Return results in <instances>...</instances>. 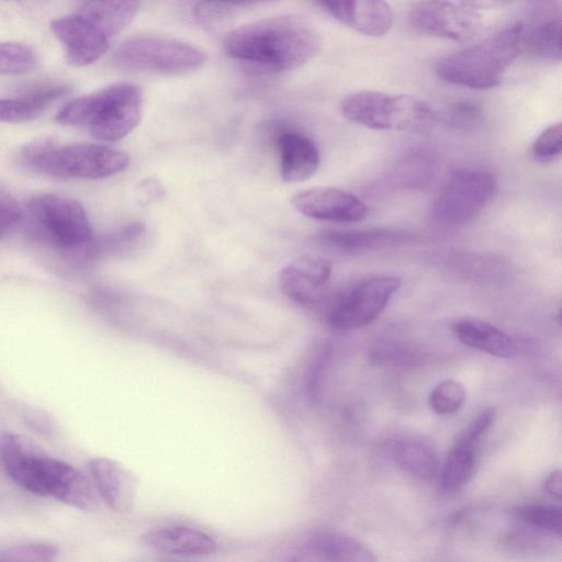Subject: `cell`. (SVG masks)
<instances>
[{"instance_id":"cell-1","label":"cell","mask_w":562,"mask_h":562,"mask_svg":"<svg viewBox=\"0 0 562 562\" xmlns=\"http://www.w3.org/2000/svg\"><path fill=\"white\" fill-rule=\"evenodd\" d=\"M0 464L15 484L32 494L49 496L85 512L98 507V494L86 474L49 456L21 434H0Z\"/></svg>"},{"instance_id":"cell-2","label":"cell","mask_w":562,"mask_h":562,"mask_svg":"<svg viewBox=\"0 0 562 562\" xmlns=\"http://www.w3.org/2000/svg\"><path fill=\"white\" fill-rule=\"evenodd\" d=\"M317 32L289 15L257 20L228 32L223 48L233 59L272 71L293 70L319 50Z\"/></svg>"},{"instance_id":"cell-3","label":"cell","mask_w":562,"mask_h":562,"mask_svg":"<svg viewBox=\"0 0 562 562\" xmlns=\"http://www.w3.org/2000/svg\"><path fill=\"white\" fill-rule=\"evenodd\" d=\"M143 115V92L133 83H115L68 102L56 116L64 125L87 130L103 142L130 134Z\"/></svg>"},{"instance_id":"cell-4","label":"cell","mask_w":562,"mask_h":562,"mask_svg":"<svg viewBox=\"0 0 562 562\" xmlns=\"http://www.w3.org/2000/svg\"><path fill=\"white\" fill-rule=\"evenodd\" d=\"M521 53V25L518 22L445 56L437 63L436 74L451 85L491 89L503 81L507 69Z\"/></svg>"},{"instance_id":"cell-5","label":"cell","mask_w":562,"mask_h":562,"mask_svg":"<svg viewBox=\"0 0 562 562\" xmlns=\"http://www.w3.org/2000/svg\"><path fill=\"white\" fill-rule=\"evenodd\" d=\"M23 166L55 178L102 179L130 164L126 153L98 144L57 146L49 140L31 143L20 153Z\"/></svg>"},{"instance_id":"cell-6","label":"cell","mask_w":562,"mask_h":562,"mask_svg":"<svg viewBox=\"0 0 562 562\" xmlns=\"http://www.w3.org/2000/svg\"><path fill=\"white\" fill-rule=\"evenodd\" d=\"M350 122L375 131L423 132L437 121V113L425 100L403 93L362 90L340 103Z\"/></svg>"},{"instance_id":"cell-7","label":"cell","mask_w":562,"mask_h":562,"mask_svg":"<svg viewBox=\"0 0 562 562\" xmlns=\"http://www.w3.org/2000/svg\"><path fill=\"white\" fill-rule=\"evenodd\" d=\"M26 215L40 239L66 254L86 258L94 236L78 201L56 194H38L29 200Z\"/></svg>"},{"instance_id":"cell-8","label":"cell","mask_w":562,"mask_h":562,"mask_svg":"<svg viewBox=\"0 0 562 562\" xmlns=\"http://www.w3.org/2000/svg\"><path fill=\"white\" fill-rule=\"evenodd\" d=\"M497 179L488 170L460 168L446 180L430 207V220L442 227L467 224L493 200Z\"/></svg>"},{"instance_id":"cell-9","label":"cell","mask_w":562,"mask_h":562,"mask_svg":"<svg viewBox=\"0 0 562 562\" xmlns=\"http://www.w3.org/2000/svg\"><path fill=\"white\" fill-rule=\"evenodd\" d=\"M113 66L124 70L179 74L199 68L205 55L182 41L159 35H137L124 41L112 54Z\"/></svg>"},{"instance_id":"cell-10","label":"cell","mask_w":562,"mask_h":562,"mask_svg":"<svg viewBox=\"0 0 562 562\" xmlns=\"http://www.w3.org/2000/svg\"><path fill=\"white\" fill-rule=\"evenodd\" d=\"M400 286L401 280L393 276L364 279L328 305L327 323L339 330L364 327L379 317Z\"/></svg>"},{"instance_id":"cell-11","label":"cell","mask_w":562,"mask_h":562,"mask_svg":"<svg viewBox=\"0 0 562 562\" xmlns=\"http://www.w3.org/2000/svg\"><path fill=\"white\" fill-rule=\"evenodd\" d=\"M417 33L463 42L482 26V14L475 2L422 1L415 3L407 18Z\"/></svg>"},{"instance_id":"cell-12","label":"cell","mask_w":562,"mask_h":562,"mask_svg":"<svg viewBox=\"0 0 562 562\" xmlns=\"http://www.w3.org/2000/svg\"><path fill=\"white\" fill-rule=\"evenodd\" d=\"M304 216L335 223H356L367 217L368 206L357 195L334 187L303 190L292 199Z\"/></svg>"},{"instance_id":"cell-13","label":"cell","mask_w":562,"mask_h":562,"mask_svg":"<svg viewBox=\"0 0 562 562\" xmlns=\"http://www.w3.org/2000/svg\"><path fill=\"white\" fill-rule=\"evenodd\" d=\"M50 29L64 45L68 61L77 67L98 60L110 46L111 38L78 13L52 21Z\"/></svg>"},{"instance_id":"cell-14","label":"cell","mask_w":562,"mask_h":562,"mask_svg":"<svg viewBox=\"0 0 562 562\" xmlns=\"http://www.w3.org/2000/svg\"><path fill=\"white\" fill-rule=\"evenodd\" d=\"M330 263L317 256H302L285 266L279 274L282 293L300 305L318 302L330 278Z\"/></svg>"},{"instance_id":"cell-15","label":"cell","mask_w":562,"mask_h":562,"mask_svg":"<svg viewBox=\"0 0 562 562\" xmlns=\"http://www.w3.org/2000/svg\"><path fill=\"white\" fill-rule=\"evenodd\" d=\"M521 25L522 52L560 60L561 57V9L560 2L537 3L530 18Z\"/></svg>"},{"instance_id":"cell-16","label":"cell","mask_w":562,"mask_h":562,"mask_svg":"<svg viewBox=\"0 0 562 562\" xmlns=\"http://www.w3.org/2000/svg\"><path fill=\"white\" fill-rule=\"evenodd\" d=\"M317 4L342 24L367 36H382L393 24L392 9L381 0H326Z\"/></svg>"},{"instance_id":"cell-17","label":"cell","mask_w":562,"mask_h":562,"mask_svg":"<svg viewBox=\"0 0 562 562\" xmlns=\"http://www.w3.org/2000/svg\"><path fill=\"white\" fill-rule=\"evenodd\" d=\"M88 467L94 490L109 508L124 513L133 507L136 482L124 467L109 458H93Z\"/></svg>"},{"instance_id":"cell-18","label":"cell","mask_w":562,"mask_h":562,"mask_svg":"<svg viewBox=\"0 0 562 562\" xmlns=\"http://www.w3.org/2000/svg\"><path fill=\"white\" fill-rule=\"evenodd\" d=\"M276 144L280 154V169L283 181L302 182L311 178L319 166V151L307 135L295 130H281Z\"/></svg>"},{"instance_id":"cell-19","label":"cell","mask_w":562,"mask_h":562,"mask_svg":"<svg viewBox=\"0 0 562 562\" xmlns=\"http://www.w3.org/2000/svg\"><path fill=\"white\" fill-rule=\"evenodd\" d=\"M415 236L393 228H367L355 231H327L318 234V244L345 252L380 250L407 245Z\"/></svg>"},{"instance_id":"cell-20","label":"cell","mask_w":562,"mask_h":562,"mask_svg":"<svg viewBox=\"0 0 562 562\" xmlns=\"http://www.w3.org/2000/svg\"><path fill=\"white\" fill-rule=\"evenodd\" d=\"M140 541L154 550L183 557L209 555L217 549V543L207 533L186 526L150 530L142 536Z\"/></svg>"},{"instance_id":"cell-21","label":"cell","mask_w":562,"mask_h":562,"mask_svg":"<svg viewBox=\"0 0 562 562\" xmlns=\"http://www.w3.org/2000/svg\"><path fill=\"white\" fill-rule=\"evenodd\" d=\"M437 172V156L427 148H414L395 161L382 179V186L395 190H419L428 187Z\"/></svg>"},{"instance_id":"cell-22","label":"cell","mask_w":562,"mask_h":562,"mask_svg":"<svg viewBox=\"0 0 562 562\" xmlns=\"http://www.w3.org/2000/svg\"><path fill=\"white\" fill-rule=\"evenodd\" d=\"M69 91L68 85L46 83L19 98L0 99V122L21 123L34 120Z\"/></svg>"},{"instance_id":"cell-23","label":"cell","mask_w":562,"mask_h":562,"mask_svg":"<svg viewBox=\"0 0 562 562\" xmlns=\"http://www.w3.org/2000/svg\"><path fill=\"white\" fill-rule=\"evenodd\" d=\"M456 338L463 345L498 358L516 353L513 339L496 326L479 319H461L452 325Z\"/></svg>"},{"instance_id":"cell-24","label":"cell","mask_w":562,"mask_h":562,"mask_svg":"<svg viewBox=\"0 0 562 562\" xmlns=\"http://www.w3.org/2000/svg\"><path fill=\"white\" fill-rule=\"evenodd\" d=\"M305 555L317 562H375L373 553L366 546L336 532L315 535L306 544Z\"/></svg>"},{"instance_id":"cell-25","label":"cell","mask_w":562,"mask_h":562,"mask_svg":"<svg viewBox=\"0 0 562 562\" xmlns=\"http://www.w3.org/2000/svg\"><path fill=\"white\" fill-rule=\"evenodd\" d=\"M140 4L139 1H87L79 4L76 13L112 40L133 22Z\"/></svg>"},{"instance_id":"cell-26","label":"cell","mask_w":562,"mask_h":562,"mask_svg":"<svg viewBox=\"0 0 562 562\" xmlns=\"http://www.w3.org/2000/svg\"><path fill=\"white\" fill-rule=\"evenodd\" d=\"M392 456L402 471L418 480H430L438 473L437 453L423 440L414 438L397 440L392 446Z\"/></svg>"},{"instance_id":"cell-27","label":"cell","mask_w":562,"mask_h":562,"mask_svg":"<svg viewBox=\"0 0 562 562\" xmlns=\"http://www.w3.org/2000/svg\"><path fill=\"white\" fill-rule=\"evenodd\" d=\"M476 461V446L454 440L437 473L439 488L445 493L461 490L471 481Z\"/></svg>"},{"instance_id":"cell-28","label":"cell","mask_w":562,"mask_h":562,"mask_svg":"<svg viewBox=\"0 0 562 562\" xmlns=\"http://www.w3.org/2000/svg\"><path fill=\"white\" fill-rule=\"evenodd\" d=\"M514 516L525 525L555 536L561 535V508L553 504H522L513 510Z\"/></svg>"},{"instance_id":"cell-29","label":"cell","mask_w":562,"mask_h":562,"mask_svg":"<svg viewBox=\"0 0 562 562\" xmlns=\"http://www.w3.org/2000/svg\"><path fill=\"white\" fill-rule=\"evenodd\" d=\"M36 65L33 47L21 42L0 43V74L21 75L31 71Z\"/></svg>"},{"instance_id":"cell-30","label":"cell","mask_w":562,"mask_h":562,"mask_svg":"<svg viewBox=\"0 0 562 562\" xmlns=\"http://www.w3.org/2000/svg\"><path fill=\"white\" fill-rule=\"evenodd\" d=\"M254 2H199L193 7V18L205 29H215L237 15Z\"/></svg>"},{"instance_id":"cell-31","label":"cell","mask_w":562,"mask_h":562,"mask_svg":"<svg viewBox=\"0 0 562 562\" xmlns=\"http://www.w3.org/2000/svg\"><path fill=\"white\" fill-rule=\"evenodd\" d=\"M465 401L463 385L452 379L439 382L430 392L428 404L438 415H449L461 408Z\"/></svg>"},{"instance_id":"cell-32","label":"cell","mask_w":562,"mask_h":562,"mask_svg":"<svg viewBox=\"0 0 562 562\" xmlns=\"http://www.w3.org/2000/svg\"><path fill=\"white\" fill-rule=\"evenodd\" d=\"M57 548L46 542H29L8 547L0 553V562H55Z\"/></svg>"},{"instance_id":"cell-33","label":"cell","mask_w":562,"mask_h":562,"mask_svg":"<svg viewBox=\"0 0 562 562\" xmlns=\"http://www.w3.org/2000/svg\"><path fill=\"white\" fill-rule=\"evenodd\" d=\"M562 125L553 123L544 128L535 139L531 146V155L539 164H550L560 157L561 154Z\"/></svg>"},{"instance_id":"cell-34","label":"cell","mask_w":562,"mask_h":562,"mask_svg":"<svg viewBox=\"0 0 562 562\" xmlns=\"http://www.w3.org/2000/svg\"><path fill=\"white\" fill-rule=\"evenodd\" d=\"M482 109L471 102L462 101L454 103L446 114L449 125L458 130L474 127L482 119Z\"/></svg>"},{"instance_id":"cell-35","label":"cell","mask_w":562,"mask_h":562,"mask_svg":"<svg viewBox=\"0 0 562 562\" xmlns=\"http://www.w3.org/2000/svg\"><path fill=\"white\" fill-rule=\"evenodd\" d=\"M495 419V409L486 407L477 413L470 423L458 434L456 440L476 446L482 436L488 430Z\"/></svg>"},{"instance_id":"cell-36","label":"cell","mask_w":562,"mask_h":562,"mask_svg":"<svg viewBox=\"0 0 562 562\" xmlns=\"http://www.w3.org/2000/svg\"><path fill=\"white\" fill-rule=\"evenodd\" d=\"M22 210L8 193L0 191V237L12 228L21 218Z\"/></svg>"},{"instance_id":"cell-37","label":"cell","mask_w":562,"mask_h":562,"mask_svg":"<svg viewBox=\"0 0 562 562\" xmlns=\"http://www.w3.org/2000/svg\"><path fill=\"white\" fill-rule=\"evenodd\" d=\"M372 357L380 363H407L409 359L416 356H413L408 349L404 347H398L394 344L391 345H382L374 349Z\"/></svg>"},{"instance_id":"cell-38","label":"cell","mask_w":562,"mask_h":562,"mask_svg":"<svg viewBox=\"0 0 562 562\" xmlns=\"http://www.w3.org/2000/svg\"><path fill=\"white\" fill-rule=\"evenodd\" d=\"M544 491L553 498L560 499L562 495V476L560 470L551 471L543 482Z\"/></svg>"},{"instance_id":"cell-39","label":"cell","mask_w":562,"mask_h":562,"mask_svg":"<svg viewBox=\"0 0 562 562\" xmlns=\"http://www.w3.org/2000/svg\"><path fill=\"white\" fill-rule=\"evenodd\" d=\"M140 188V193H144L145 200H151L156 194L160 193L159 186L154 182H149V180H146Z\"/></svg>"}]
</instances>
